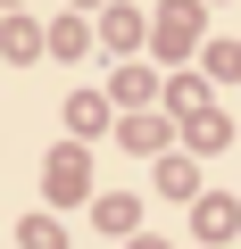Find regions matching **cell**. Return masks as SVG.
<instances>
[{
	"label": "cell",
	"mask_w": 241,
	"mask_h": 249,
	"mask_svg": "<svg viewBox=\"0 0 241 249\" xmlns=\"http://www.w3.org/2000/svg\"><path fill=\"white\" fill-rule=\"evenodd\" d=\"M67 133H75V142L108 133V100H100V91H75V100H67Z\"/></svg>",
	"instance_id": "cell-1"
},
{
	"label": "cell",
	"mask_w": 241,
	"mask_h": 249,
	"mask_svg": "<svg viewBox=\"0 0 241 249\" xmlns=\"http://www.w3.org/2000/svg\"><path fill=\"white\" fill-rule=\"evenodd\" d=\"M233 232H241V208H233L224 191H216V199H200V241H216V249H224Z\"/></svg>",
	"instance_id": "cell-2"
},
{
	"label": "cell",
	"mask_w": 241,
	"mask_h": 249,
	"mask_svg": "<svg viewBox=\"0 0 241 249\" xmlns=\"http://www.w3.org/2000/svg\"><path fill=\"white\" fill-rule=\"evenodd\" d=\"M116 142H125L133 158H158V150H167V124H158V116H125V133H116Z\"/></svg>",
	"instance_id": "cell-3"
},
{
	"label": "cell",
	"mask_w": 241,
	"mask_h": 249,
	"mask_svg": "<svg viewBox=\"0 0 241 249\" xmlns=\"http://www.w3.org/2000/svg\"><path fill=\"white\" fill-rule=\"evenodd\" d=\"M50 199H83V150H58L50 158Z\"/></svg>",
	"instance_id": "cell-4"
},
{
	"label": "cell",
	"mask_w": 241,
	"mask_h": 249,
	"mask_svg": "<svg viewBox=\"0 0 241 249\" xmlns=\"http://www.w3.org/2000/svg\"><path fill=\"white\" fill-rule=\"evenodd\" d=\"M92 216H100V232H133V216H142V208H133V199H125V191H116V199H100V208H92Z\"/></svg>",
	"instance_id": "cell-5"
},
{
	"label": "cell",
	"mask_w": 241,
	"mask_h": 249,
	"mask_svg": "<svg viewBox=\"0 0 241 249\" xmlns=\"http://www.w3.org/2000/svg\"><path fill=\"white\" fill-rule=\"evenodd\" d=\"M224 133H233L224 116H200V124H191V150H224Z\"/></svg>",
	"instance_id": "cell-6"
},
{
	"label": "cell",
	"mask_w": 241,
	"mask_h": 249,
	"mask_svg": "<svg viewBox=\"0 0 241 249\" xmlns=\"http://www.w3.org/2000/svg\"><path fill=\"white\" fill-rule=\"evenodd\" d=\"M17 241H25V249H58V224H50V216H34V224H17Z\"/></svg>",
	"instance_id": "cell-7"
},
{
	"label": "cell",
	"mask_w": 241,
	"mask_h": 249,
	"mask_svg": "<svg viewBox=\"0 0 241 249\" xmlns=\"http://www.w3.org/2000/svg\"><path fill=\"white\" fill-rule=\"evenodd\" d=\"M0 42H9V58H34V50H42V34H34V25H9Z\"/></svg>",
	"instance_id": "cell-8"
},
{
	"label": "cell",
	"mask_w": 241,
	"mask_h": 249,
	"mask_svg": "<svg viewBox=\"0 0 241 249\" xmlns=\"http://www.w3.org/2000/svg\"><path fill=\"white\" fill-rule=\"evenodd\" d=\"M125 249H167V241H150V232H133V241H125Z\"/></svg>",
	"instance_id": "cell-9"
},
{
	"label": "cell",
	"mask_w": 241,
	"mask_h": 249,
	"mask_svg": "<svg viewBox=\"0 0 241 249\" xmlns=\"http://www.w3.org/2000/svg\"><path fill=\"white\" fill-rule=\"evenodd\" d=\"M83 9H92V0H83Z\"/></svg>",
	"instance_id": "cell-10"
},
{
	"label": "cell",
	"mask_w": 241,
	"mask_h": 249,
	"mask_svg": "<svg viewBox=\"0 0 241 249\" xmlns=\"http://www.w3.org/2000/svg\"><path fill=\"white\" fill-rule=\"evenodd\" d=\"M208 249H216V241H208Z\"/></svg>",
	"instance_id": "cell-11"
}]
</instances>
